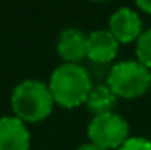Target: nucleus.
I'll use <instances>...</instances> for the list:
<instances>
[{
	"label": "nucleus",
	"mask_w": 151,
	"mask_h": 150,
	"mask_svg": "<svg viewBox=\"0 0 151 150\" xmlns=\"http://www.w3.org/2000/svg\"><path fill=\"white\" fill-rule=\"evenodd\" d=\"M119 150H151V141L146 138H128Z\"/></svg>",
	"instance_id": "9b49d317"
},
{
	"label": "nucleus",
	"mask_w": 151,
	"mask_h": 150,
	"mask_svg": "<svg viewBox=\"0 0 151 150\" xmlns=\"http://www.w3.org/2000/svg\"><path fill=\"white\" fill-rule=\"evenodd\" d=\"M137 57L139 62L144 64L146 67H151V28L141 34V37L137 39Z\"/></svg>",
	"instance_id": "9d476101"
},
{
	"label": "nucleus",
	"mask_w": 151,
	"mask_h": 150,
	"mask_svg": "<svg viewBox=\"0 0 151 150\" xmlns=\"http://www.w3.org/2000/svg\"><path fill=\"white\" fill-rule=\"evenodd\" d=\"M88 136L100 149H121L128 140V124L113 111L95 115L88 124Z\"/></svg>",
	"instance_id": "20e7f679"
},
{
	"label": "nucleus",
	"mask_w": 151,
	"mask_h": 150,
	"mask_svg": "<svg viewBox=\"0 0 151 150\" xmlns=\"http://www.w3.org/2000/svg\"><path fill=\"white\" fill-rule=\"evenodd\" d=\"M114 104H116V95L113 94V90L109 87H104V85L93 87L90 95H88V99H86L88 110L95 111V115L111 111V108Z\"/></svg>",
	"instance_id": "1a4fd4ad"
},
{
	"label": "nucleus",
	"mask_w": 151,
	"mask_h": 150,
	"mask_svg": "<svg viewBox=\"0 0 151 150\" xmlns=\"http://www.w3.org/2000/svg\"><path fill=\"white\" fill-rule=\"evenodd\" d=\"M109 25H111L113 36L119 42H132L134 39L141 37L142 21L139 14L130 7H119L118 11H114L109 20Z\"/></svg>",
	"instance_id": "423d86ee"
},
{
	"label": "nucleus",
	"mask_w": 151,
	"mask_h": 150,
	"mask_svg": "<svg viewBox=\"0 0 151 150\" xmlns=\"http://www.w3.org/2000/svg\"><path fill=\"white\" fill-rule=\"evenodd\" d=\"M88 48V37L79 28H65L58 39L56 50L67 64H77L86 57Z\"/></svg>",
	"instance_id": "6e6552de"
},
{
	"label": "nucleus",
	"mask_w": 151,
	"mask_h": 150,
	"mask_svg": "<svg viewBox=\"0 0 151 150\" xmlns=\"http://www.w3.org/2000/svg\"><path fill=\"white\" fill-rule=\"evenodd\" d=\"M118 39L111 30H95L88 36V48L86 57L93 62L106 64L111 62L118 53Z\"/></svg>",
	"instance_id": "0eeeda50"
},
{
	"label": "nucleus",
	"mask_w": 151,
	"mask_h": 150,
	"mask_svg": "<svg viewBox=\"0 0 151 150\" xmlns=\"http://www.w3.org/2000/svg\"><path fill=\"white\" fill-rule=\"evenodd\" d=\"M107 85L114 95L119 97H137L142 95L151 85V71L141 62H118L113 66L107 76Z\"/></svg>",
	"instance_id": "7ed1b4c3"
},
{
	"label": "nucleus",
	"mask_w": 151,
	"mask_h": 150,
	"mask_svg": "<svg viewBox=\"0 0 151 150\" xmlns=\"http://www.w3.org/2000/svg\"><path fill=\"white\" fill-rule=\"evenodd\" d=\"M137 5H139L142 11H146V12H150V14H151V0H148V2H144V0H139V2H137Z\"/></svg>",
	"instance_id": "f8f14e48"
},
{
	"label": "nucleus",
	"mask_w": 151,
	"mask_h": 150,
	"mask_svg": "<svg viewBox=\"0 0 151 150\" xmlns=\"http://www.w3.org/2000/svg\"><path fill=\"white\" fill-rule=\"evenodd\" d=\"M30 133L18 117L0 118V150H28Z\"/></svg>",
	"instance_id": "39448f33"
},
{
	"label": "nucleus",
	"mask_w": 151,
	"mask_h": 150,
	"mask_svg": "<svg viewBox=\"0 0 151 150\" xmlns=\"http://www.w3.org/2000/svg\"><path fill=\"white\" fill-rule=\"evenodd\" d=\"M77 150H104V149H100V147H97L93 143H88V145H81Z\"/></svg>",
	"instance_id": "ddd939ff"
},
{
	"label": "nucleus",
	"mask_w": 151,
	"mask_h": 150,
	"mask_svg": "<svg viewBox=\"0 0 151 150\" xmlns=\"http://www.w3.org/2000/svg\"><path fill=\"white\" fill-rule=\"evenodd\" d=\"M11 103L18 118L37 122L51 113L55 99L46 83L39 79H25L16 85Z\"/></svg>",
	"instance_id": "f03ea898"
},
{
	"label": "nucleus",
	"mask_w": 151,
	"mask_h": 150,
	"mask_svg": "<svg viewBox=\"0 0 151 150\" xmlns=\"http://www.w3.org/2000/svg\"><path fill=\"white\" fill-rule=\"evenodd\" d=\"M49 90L55 103L74 108L86 103L91 92V81L88 71L79 64H62L58 66L49 79Z\"/></svg>",
	"instance_id": "f257e3e1"
}]
</instances>
